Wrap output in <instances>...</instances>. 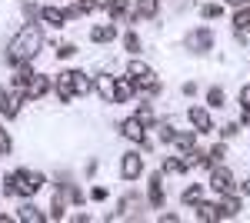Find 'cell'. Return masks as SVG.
<instances>
[{"label": "cell", "mask_w": 250, "mask_h": 223, "mask_svg": "<svg viewBox=\"0 0 250 223\" xmlns=\"http://www.w3.org/2000/svg\"><path fill=\"white\" fill-rule=\"evenodd\" d=\"M207 103H210L213 110L224 107V90H220V87H210V90H207Z\"/></svg>", "instance_id": "30"}, {"label": "cell", "mask_w": 250, "mask_h": 223, "mask_svg": "<svg viewBox=\"0 0 250 223\" xmlns=\"http://www.w3.org/2000/svg\"><path fill=\"white\" fill-rule=\"evenodd\" d=\"M240 107H250V87L240 90Z\"/></svg>", "instance_id": "41"}, {"label": "cell", "mask_w": 250, "mask_h": 223, "mask_svg": "<svg viewBox=\"0 0 250 223\" xmlns=\"http://www.w3.org/2000/svg\"><path fill=\"white\" fill-rule=\"evenodd\" d=\"M40 20L50 23V27H63V23H67V14H63L60 7H43V10H40Z\"/></svg>", "instance_id": "18"}, {"label": "cell", "mask_w": 250, "mask_h": 223, "mask_svg": "<svg viewBox=\"0 0 250 223\" xmlns=\"http://www.w3.org/2000/svg\"><path fill=\"white\" fill-rule=\"evenodd\" d=\"M200 14H204V20H217L220 14H224V7H220V3H207Z\"/></svg>", "instance_id": "33"}, {"label": "cell", "mask_w": 250, "mask_h": 223, "mask_svg": "<svg viewBox=\"0 0 250 223\" xmlns=\"http://www.w3.org/2000/svg\"><path fill=\"white\" fill-rule=\"evenodd\" d=\"M197 210V220H220V203H207V200H200V203L193 206Z\"/></svg>", "instance_id": "17"}, {"label": "cell", "mask_w": 250, "mask_h": 223, "mask_svg": "<svg viewBox=\"0 0 250 223\" xmlns=\"http://www.w3.org/2000/svg\"><path fill=\"white\" fill-rule=\"evenodd\" d=\"M160 220H164V223H177L180 217H177V213H160Z\"/></svg>", "instance_id": "43"}, {"label": "cell", "mask_w": 250, "mask_h": 223, "mask_svg": "<svg viewBox=\"0 0 250 223\" xmlns=\"http://www.w3.org/2000/svg\"><path fill=\"white\" fill-rule=\"evenodd\" d=\"M240 210H244V203H240V193H224V203H220V220L237 217Z\"/></svg>", "instance_id": "13"}, {"label": "cell", "mask_w": 250, "mask_h": 223, "mask_svg": "<svg viewBox=\"0 0 250 223\" xmlns=\"http://www.w3.org/2000/svg\"><path fill=\"white\" fill-rule=\"evenodd\" d=\"M90 200H107V186H94L90 190Z\"/></svg>", "instance_id": "39"}, {"label": "cell", "mask_w": 250, "mask_h": 223, "mask_svg": "<svg viewBox=\"0 0 250 223\" xmlns=\"http://www.w3.org/2000/svg\"><path fill=\"white\" fill-rule=\"evenodd\" d=\"M124 47H127L130 54H137V50H140V37H137L134 30H130V34H124Z\"/></svg>", "instance_id": "34"}, {"label": "cell", "mask_w": 250, "mask_h": 223, "mask_svg": "<svg viewBox=\"0 0 250 223\" xmlns=\"http://www.w3.org/2000/svg\"><path fill=\"white\" fill-rule=\"evenodd\" d=\"M94 90L100 93V100H104V103H114V90H117V77H97L94 80Z\"/></svg>", "instance_id": "11"}, {"label": "cell", "mask_w": 250, "mask_h": 223, "mask_svg": "<svg viewBox=\"0 0 250 223\" xmlns=\"http://www.w3.org/2000/svg\"><path fill=\"white\" fill-rule=\"evenodd\" d=\"M237 193H240V197H247V193H250V180H244V186H240Z\"/></svg>", "instance_id": "44"}, {"label": "cell", "mask_w": 250, "mask_h": 223, "mask_svg": "<svg viewBox=\"0 0 250 223\" xmlns=\"http://www.w3.org/2000/svg\"><path fill=\"white\" fill-rule=\"evenodd\" d=\"M244 123H250V107H244Z\"/></svg>", "instance_id": "46"}, {"label": "cell", "mask_w": 250, "mask_h": 223, "mask_svg": "<svg viewBox=\"0 0 250 223\" xmlns=\"http://www.w3.org/2000/svg\"><path fill=\"white\" fill-rule=\"evenodd\" d=\"M10 153V137H7V130H0V157H7Z\"/></svg>", "instance_id": "37"}, {"label": "cell", "mask_w": 250, "mask_h": 223, "mask_svg": "<svg viewBox=\"0 0 250 223\" xmlns=\"http://www.w3.org/2000/svg\"><path fill=\"white\" fill-rule=\"evenodd\" d=\"M187 117H190V123H193L197 133H213V120H210V113L204 110V107H190Z\"/></svg>", "instance_id": "10"}, {"label": "cell", "mask_w": 250, "mask_h": 223, "mask_svg": "<svg viewBox=\"0 0 250 223\" xmlns=\"http://www.w3.org/2000/svg\"><path fill=\"white\" fill-rule=\"evenodd\" d=\"M90 90H94V80L83 70H74V97H87Z\"/></svg>", "instance_id": "20"}, {"label": "cell", "mask_w": 250, "mask_h": 223, "mask_svg": "<svg viewBox=\"0 0 250 223\" xmlns=\"http://www.w3.org/2000/svg\"><path fill=\"white\" fill-rule=\"evenodd\" d=\"M147 193H150V206H154V210H160V206H164V186H160V173H154V177H150V190H147Z\"/></svg>", "instance_id": "21"}, {"label": "cell", "mask_w": 250, "mask_h": 223, "mask_svg": "<svg viewBox=\"0 0 250 223\" xmlns=\"http://www.w3.org/2000/svg\"><path fill=\"white\" fill-rule=\"evenodd\" d=\"M187 160H184V157H167V160H164V173H187Z\"/></svg>", "instance_id": "28"}, {"label": "cell", "mask_w": 250, "mask_h": 223, "mask_svg": "<svg viewBox=\"0 0 250 223\" xmlns=\"http://www.w3.org/2000/svg\"><path fill=\"white\" fill-rule=\"evenodd\" d=\"M7 103H10V97H7V90H0V113L7 110Z\"/></svg>", "instance_id": "42"}, {"label": "cell", "mask_w": 250, "mask_h": 223, "mask_svg": "<svg viewBox=\"0 0 250 223\" xmlns=\"http://www.w3.org/2000/svg\"><path fill=\"white\" fill-rule=\"evenodd\" d=\"M30 77H34V67H30V63H17V70H14V87L23 90V87L30 83Z\"/></svg>", "instance_id": "22"}, {"label": "cell", "mask_w": 250, "mask_h": 223, "mask_svg": "<svg viewBox=\"0 0 250 223\" xmlns=\"http://www.w3.org/2000/svg\"><path fill=\"white\" fill-rule=\"evenodd\" d=\"M107 0H77V7L67 14V17H80V14H94V10H104Z\"/></svg>", "instance_id": "19"}, {"label": "cell", "mask_w": 250, "mask_h": 223, "mask_svg": "<svg viewBox=\"0 0 250 223\" xmlns=\"http://www.w3.org/2000/svg\"><path fill=\"white\" fill-rule=\"evenodd\" d=\"M227 3H230V7H244L247 0H227Z\"/></svg>", "instance_id": "45"}, {"label": "cell", "mask_w": 250, "mask_h": 223, "mask_svg": "<svg viewBox=\"0 0 250 223\" xmlns=\"http://www.w3.org/2000/svg\"><path fill=\"white\" fill-rule=\"evenodd\" d=\"M210 183H213V190L217 193H237V183H233V173L227 167H210Z\"/></svg>", "instance_id": "5"}, {"label": "cell", "mask_w": 250, "mask_h": 223, "mask_svg": "<svg viewBox=\"0 0 250 223\" xmlns=\"http://www.w3.org/2000/svg\"><path fill=\"white\" fill-rule=\"evenodd\" d=\"M137 93V87H134V80L130 77H117V90H114V103H127L130 97Z\"/></svg>", "instance_id": "12"}, {"label": "cell", "mask_w": 250, "mask_h": 223, "mask_svg": "<svg viewBox=\"0 0 250 223\" xmlns=\"http://www.w3.org/2000/svg\"><path fill=\"white\" fill-rule=\"evenodd\" d=\"M107 10H110V20H114V23H120V20H127L134 14V7H130L127 0H107Z\"/></svg>", "instance_id": "14"}, {"label": "cell", "mask_w": 250, "mask_h": 223, "mask_svg": "<svg viewBox=\"0 0 250 223\" xmlns=\"http://www.w3.org/2000/svg\"><path fill=\"white\" fill-rule=\"evenodd\" d=\"M17 173V183H20V197H34L40 186H43V173H37V170H14Z\"/></svg>", "instance_id": "4"}, {"label": "cell", "mask_w": 250, "mask_h": 223, "mask_svg": "<svg viewBox=\"0 0 250 223\" xmlns=\"http://www.w3.org/2000/svg\"><path fill=\"white\" fill-rule=\"evenodd\" d=\"M224 157H227V147H224V143L210 147V150H207V167H217V163H224Z\"/></svg>", "instance_id": "29"}, {"label": "cell", "mask_w": 250, "mask_h": 223, "mask_svg": "<svg viewBox=\"0 0 250 223\" xmlns=\"http://www.w3.org/2000/svg\"><path fill=\"white\" fill-rule=\"evenodd\" d=\"M40 43H43V37H40L37 27H23L17 37L10 40V47H7V63H10V67L30 63V60L40 54Z\"/></svg>", "instance_id": "1"}, {"label": "cell", "mask_w": 250, "mask_h": 223, "mask_svg": "<svg viewBox=\"0 0 250 223\" xmlns=\"http://www.w3.org/2000/svg\"><path fill=\"white\" fill-rule=\"evenodd\" d=\"M120 133H124L127 140L140 143V147H147V127H144L137 117H127V120H120Z\"/></svg>", "instance_id": "7"}, {"label": "cell", "mask_w": 250, "mask_h": 223, "mask_svg": "<svg viewBox=\"0 0 250 223\" xmlns=\"http://www.w3.org/2000/svg\"><path fill=\"white\" fill-rule=\"evenodd\" d=\"M134 117L144 123V127H147V130H150V127H157V117H154V110H150V103H140Z\"/></svg>", "instance_id": "26"}, {"label": "cell", "mask_w": 250, "mask_h": 223, "mask_svg": "<svg viewBox=\"0 0 250 223\" xmlns=\"http://www.w3.org/2000/svg\"><path fill=\"white\" fill-rule=\"evenodd\" d=\"M160 14V0H134V17L150 20Z\"/></svg>", "instance_id": "15"}, {"label": "cell", "mask_w": 250, "mask_h": 223, "mask_svg": "<svg viewBox=\"0 0 250 223\" xmlns=\"http://www.w3.org/2000/svg\"><path fill=\"white\" fill-rule=\"evenodd\" d=\"M170 143H177V147L187 153V150L197 147V130H190V133H173V140H170Z\"/></svg>", "instance_id": "25"}, {"label": "cell", "mask_w": 250, "mask_h": 223, "mask_svg": "<svg viewBox=\"0 0 250 223\" xmlns=\"http://www.w3.org/2000/svg\"><path fill=\"white\" fill-rule=\"evenodd\" d=\"M67 186H70V183H67ZM70 200H74L77 206L87 203V197H83V190H80V186H70Z\"/></svg>", "instance_id": "35"}, {"label": "cell", "mask_w": 250, "mask_h": 223, "mask_svg": "<svg viewBox=\"0 0 250 223\" xmlns=\"http://www.w3.org/2000/svg\"><path fill=\"white\" fill-rule=\"evenodd\" d=\"M3 193H10V197H17L20 193V183H17V173H10L7 180H3Z\"/></svg>", "instance_id": "32"}, {"label": "cell", "mask_w": 250, "mask_h": 223, "mask_svg": "<svg viewBox=\"0 0 250 223\" xmlns=\"http://www.w3.org/2000/svg\"><path fill=\"white\" fill-rule=\"evenodd\" d=\"M187 50H193V54H207V50H213V30L210 27H197V30H190V34H187Z\"/></svg>", "instance_id": "3"}, {"label": "cell", "mask_w": 250, "mask_h": 223, "mask_svg": "<svg viewBox=\"0 0 250 223\" xmlns=\"http://www.w3.org/2000/svg\"><path fill=\"white\" fill-rule=\"evenodd\" d=\"M157 130H160V140H164V143H170V140H173V127H170V123H164V127H157Z\"/></svg>", "instance_id": "38"}, {"label": "cell", "mask_w": 250, "mask_h": 223, "mask_svg": "<svg viewBox=\"0 0 250 223\" xmlns=\"http://www.w3.org/2000/svg\"><path fill=\"white\" fill-rule=\"evenodd\" d=\"M127 77L134 80V87L140 93H150V97L160 93V80H157V74L144 63V60H130V63H127Z\"/></svg>", "instance_id": "2"}, {"label": "cell", "mask_w": 250, "mask_h": 223, "mask_svg": "<svg viewBox=\"0 0 250 223\" xmlns=\"http://www.w3.org/2000/svg\"><path fill=\"white\" fill-rule=\"evenodd\" d=\"M247 27H250V7L244 3V7H237V17H233V30H237V34H247Z\"/></svg>", "instance_id": "24"}, {"label": "cell", "mask_w": 250, "mask_h": 223, "mask_svg": "<svg viewBox=\"0 0 250 223\" xmlns=\"http://www.w3.org/2000/svg\"><path fill=\"white\" fill-rule=\"evenodd\" d=\"M50 217H54V220L63 217V197H60V193H54V200H50Z\"/></svg>", "instance_id": "31"}, {"label": "cell", "mask_w": 250, "mask_h": 223, "mask_svg": "<svg viewBox=\"0 0 250 223\" xmlns=\"http://www.w3.org/2000/svg\"><path fill=\"white\" fill-rule=\"evenodd\" d=\"M247 34H250V27H247Z\"/></svg>", "instance_id": "47"}, {"label": "cell", "mask_w": 250, "mask_h": 223, "mask_svg": "<svg viewBox=\"0 0 250 223\" xmlns=\"http://www.w3.org/2000/svg\"><path fill=\"white\" fill-rule=\"evenodd\" d=\"M54 87H57L60 103H70V100H74V70H60V74L54 77Z\"/></svg>", "instance_id": "8"}, {"label": "cell", "mask_w": 250, "mask_h": 223, "mask_svg": "<svg viewBox=\"0 0 250 223\" xmlns=\"http://www.w3.org/2000/svg\"><path fill=\"white\" fill-rule=\"evenodd\" d=\"M20 220H23V223H43V220H47V217H43V213H40L37 206L23 203V206H20Z\"/></svg>", "instance_id": "27"}, {"label": "cell", "mask_w": 250, "mask_h": 223, "mask_svg": "<svg viewBox=\"0 0 250 223\" xmlns=\"http://www.w3.org/2000/svg\"><path fill=\"white\" fill-rule=\"evenodd\" d=\"M114 37H117L114 23H97L94 30H90V40H94V43H110Z\"/></svg>", "instance_id": "16"}, {"label": "cell", "mask_w": 250, "mask_h": 223, "mask_svg": "<svg viewBox=\"0 0 250 223\" xmlns=\"http://www.w3.org/2000/svg\"><path fill=\"white\" fill-rule=\"evenodd\" d=\"M237 133H240V127H237V123H227V127H220V137H224V140H230V137H237Z\"/></svg>", "instance_id": "36"}, {"label": "cell", "mask_w": 250, "mask_h": 223, "mask_svg": "<svg viewBox=\"0 0 250 223\" xmlns=\"http://www.w3.org/2000/svg\"><path fill=\"white\" fill-rule=\"evenodd\" d=\"M180 200H184V206H197L200 200H204V186H200V183H190L187 190H184V197H180Z\"/></svg>", "instance_id": "23"}, {"label": "cell", "mask_w": 250, "mask_h": 223, "mask_svg": "<svg viewBox=\"0 0 250 223\" xmlns=\"http://www.w3.org/2000/svg\"><path fill=\"white\" fill-rule=\"evenodd\" d=\"M50 87H54V77L34 74V77H30V83H27V87H23L20 93H23V100H40V97L50 90Z\"/></svg>", "instance_id": "6"}, {"label": "cell", "mask_w": 250, "mask_h": 223, "mask_svg": "<svg viewBox=\"0 0 250 223\" xmlns=\"http://www.w3.org/2000/svg\"><path fill=\"white\" fill-rule=\"evenodd\" d=\"M144 173V157L140 153H127L124 160H120V177L124 180H137Z\"/></svg>", "instance_id": "9"}, {"label": "cell", "mask_w": 250, "mask_h": 223, "mask_svg": "<svg viewBox=\"0 0 250 223\" xmlns=\"http://www.w3.org/2000/svg\"><path fill=\"white\" fill-rule=\"evenodd\" d=\"M70 54H74V43H60L57 47V57H63V60H67Z\"/></svg>", "instance_id": "40"}]
</instances>
